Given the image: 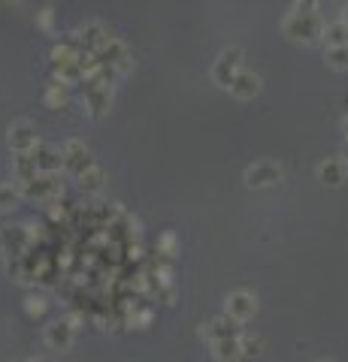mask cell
Here are the masks:
<instances>
[{"instance_id": "1", "label": "cell", "mask_w": 348, "mask_h": 362, "mask_svg": "<svg viewBox=\"0 0 348 362\" xmlns=\"http://www.w3.org/2000/svg\"><path fill=\"white\" fill-rule=\"evenodd\" d=\"M282 28H285V33L294 42L312 45V42L324 40V25H321V18H318V9H312V6H294L285 16Z\"/></svg>"}, {"instance_id": "2", "label": "cell", "mask_w": 348, "mask_h": 362, "mask_svg": "<svg viewBox=\"0 0 348 362\" xmlns=\"http://www.w3.org/2000/svg\"><path fill=\"white\" fill-rule=\"evenodd\" d=\"M242 49H224L221 54H218V61H215V66H212V78H215V85L218 88H230V82L237 78V73L242 70Z\"/></svg>"}, {"instance_id": "3", "label": "cell", "mask_w": 348, "mask_h": 362, "mask_svg": "<svg viewBox=\"0 0 348 362\" xmlns=\"http://www.w3.org/2000/svg\"><path fill=\"white\" fill-rule=\"evenodd\" d=\"M30 242H33L30 226H4V230H0V254L6 259L21 257L30 247Z\"/></svg>"}, {"instance_id": "4", "label": "cell", "mask_w": 348, "mask_h": 362, "mask_svg": "<svg viewBox=\"0 0 348 362\" xmlns=\"http://www.w3.org/2000/svg\"><path fill=\"white\" fill-rule=\"evenodd\" d=\"M61 157H64V169H67V173H70V175H76V178H79V175L85 173V169H91V166H94V157H91V151H88L79 139L64 142Z\"/></svg>"}, {"instance_id": "5", "label": "cell", "mask_w": 348, "mask_h": 362, "mask_svg": "<svg viewBox=\"0 0 348 362\" xmlns=\"http://www.w3.org/2000/svg\"><path fill=\"white\" fill-rule=\"evenodd\" d=\"M6 142H9V148H13L16 154H30L40 145V133H37V127H33L30 121H16L13 127H9Z\"/></svg>"}, {"instance_id": "6", "label": "cell", "mask_w": 348, "mask_h": 362, "mask_svg": "<svg viewBox=\"0 0 348 362\" xmlns=\"http://www.w3.org/2000/svg\"><path fill=\"white\" fill-rule=\"evenodd\" d=\"M282 181V169L269 160H261L245 169V185L254 187V190H264V187H276Z\"/></svg>"}, {"instance_id": "7", "label": "cell", "mask_w": 348, "mask_h": 362, "mask_svg": "<svg viewBox=\"0 0 348 362\" xmlns=\"http://www.w3.org/2000/svg\"><path fill=\"white\" fill-rule=\"evenodd\" d=\"M43 338H46V344L52 350H70L76 341V326H73V320H55L46 326Z\"/></svg>"}, {"instance_id": "8", "label": "cell", "mask_w": 348, "mask_h": 362, "mask_svg": "<svg viewBox=\"0 0 348 362\" xmlns=\"http://www.w3.org/2000/svg\"><path fill=\"white\" fill-rule=\"evenodd\" d=\"M242 329H240V320H233L230 314H221L215 320L203 323V338L212 344V341H221V338H240Z\"/></svg>"}, {"instance_id": "9", "label": "cell", "mask_w": 348, "mask_h": 362, "mask_svg": "<svg viewBox=\"0 0 348 362\" xmlns=\"http://www.w3.org/2000/svg\"><path fill=\"white\" fill-rule=\"evenodd\" d=\"M254 311H257V296H254V293L237 290V293H230V296H228V314L233 317V320L245 323V320H252V317H254Z\"/></svg>"}, {"instance_id": "10", "label": "cell", "mask_w": 348, "mask_h": 362, "mask_svg": "<svg viewBox=\"0 0 348 362\" xmlns=\"http://www.w3.org/2000/svg\"><path fill=\"white\" fill-rule=\"evenodd\" d=\"M230 94L233 97H240V100H252V97H257L261 94V76L257 73H252V70H242L237 73V78L230 82Z\"/></svg>"}, {"instance_id": "11", "label": "cell", "mask_w": 348, "mask_h": 362, "mask_svg": "<svg viewBox=\"0 0 348 362\" xmlns=\"http://www.w3.org/2000/svg\"><path fill=\"white\" fill-rule=\"evenodd\" d=\"M345 175H348V169H345L342 157H327V160L318 163V181L324 187H339Z\"/></svg>"}, {"instance_id": "12", "label": "cell", "mask_w": 348, "mask_h": 362, "mask_svg": "<svg viewBox=\"0 0 348 362\" xmlns=\"http://www.w3.org/2000/svg\"><path fill=\"white\" fill-rule=\"evenodd\" d=\"M33 154V160H37V169H40V175H55L58 169L64 166V157L58 148H49V145H37V148L30 151Z\"/></svg>"}, {"instance_id": "13", "label": "cell", "mask_w": 348, "mask_h": 362, "mask_svg": "<svg viewBox=\"0 0 348 362\" xmlns=\"http://www.w3.org/2000/svg\"><path fill=\"white\" fill-rule=\"evenodd\" d=\"M212 356H215L218 362H240L242 359L240 338H221V341H212Z\"/></svg>"}, {"instance_id": "14", "label": "cell", "mask_w": 348, "mask_h": 362, "mask_svg": "<svg viewBox=\"0 0 348 362\" xmlns=\"http://www.w3.org/2000/svg\"><path fill=\"white\" fill-rule=\"evenodd\" d=\"M106 169L103 166H91V169H85V173L79 175V178H76V181H79V187L85 190V194H100V190H103L106 187Z\"/></svg>"}, {"instance_id": "15", "label": "cell", "mask_w": 348, "mask_h": 362, "mask_svg": "<svg viewBox=\"0 0 348 362\" xmlns=\"http://www.w3.org/2000/svg\"><path fill=\"white\" fill-rule=\"evenodd\" d=\"M13 173H16V181H30L40 175L37 169V160H33V154H16L13 157Z\"/></svg>"}, {"instance_id": "16", "label": "cell", "mask_w": 348, "mask_h": 362, "mask_svg": "<svg viewBox=\"0 0 348 362\" xmlns=\"http://www.w3.org/2000/svg\"><path fill=\"white\" fill-rule=\"evenodd\" d=\"M324 42H327V49H333V45H348V21H330V25L324 28Z\"/></svg>"}, {"instance_id": "17", "label": "cell", "mask_w": 348, "mask_h": 362, "mask_svg": "<svg viewBox=\"0 0 348 362\" xmlns=\"http://www.w3.org/2000/svg\"><path fill=\"white\" fill-rule=\"evenodd\" d=\"M21 199H25V197H21L18 185H0V214H4V211H13Z\"/></svg>"}, {"instance_id": "18", "label": "cell", "mask_w": 348, "mask_h": 362, "mask_svg": "<svg viewBox=\"0 0 348 362\" xmlns=\"http://www.w3.org/2000/svg\"><path fill=\"white\" fill-rule=\"evenodd\" d=\"M327 66H333V70H348V45H333V49H327Z\"/></svg>"}, {"instance_id": "19", "label": "cell", "mask_w": 348, "mask_h": 362, "mask_svg": "<svg viewBox=\"0 0 348 362\" xmlns=\"http://www.w3.org/2000/svg\"><path fill=\"white\" fill-rule=\"evenodd\" d=\"M64 88H67V85H49V88H46V97H43V100H46L49 109H61V106L67 103Z\"/></svg>"}, {"instance_id": "20", "label": "cell", "mask_w": 348, "mask_h": 362, "mask_svg": "<svg viewBox=\"0 0 348 362\" xmlns=\"http://www.w3.org/2000/svg\"><path fill=\"white\" fill-rule=\"evenodd\" d=\"M25 311H28L30 317H43V314H46V299H43V296H28Z\"/></svg>"}, {"instance_id": "21", "label": "cell", "mask_w": 348, "mask_h": 362, "mask_svg": "<svg viewBox=\"0 0 348 362\" xmlns=\"http://www.w3.org/2000/svg\"><path fill=\"white\" fill-rule=\"evenodd\" d=\"M240 344H242V356H257L264 347L261 338H242V335H240Z\"/></svg>"}, {"instance_id": "22", "label": "cell", "mask_w": 348, "mask_h": 362, "mask_svg": "<svg viewBox=\"0 0 348 362\" xmlns=\"http://www.w3.org/2000/svg\"><path fill=\"white\" fill-rule=\"evenodd\" d=\"M130 323L137 326V329H145V326L152 323V311H142V314H137V317H130Z\"/></svg>"}, {"instance_id": "23", "label": "cell", "mask_w": 348, "mask_h": 362, "mask_svg": "<svg viewBox=\"0 0 348 362\" xmlns=\"http://www.w3.org/2000/svg\"><path fill=\"white\" fill-rule=\"evenodd\" d=\"M161 247H164L167 254H173V251H176V235H173V233H167L164 239H161Z\"/></svg>"}, {"instance_id": "24", "label": "cell", "mask_w": 348, "mask_h": 362, "mask_svg": "<svg viewBox=\"0 0 348 362\" xmlns=\"http://www.w3.org/2000/svg\"><path fill=\"white\" fill-rule=\"evenodd\" d=\"M324 0H297V6H312V9H321Z\"/></svg>"}, {"instance_id": "25", "label": "cell", "mask_w": 348, "mask_h": 362, "mask_svg": "<svg viewBox=\"0 0 348 362\" xmlns=\"http://www.w3.org/2000/svg\"><path fill=\"white\" fill-rule=\"evenodd\" d=\"M30 362H46V359H30Z\"/></svg>"}, {"instance_id": "26", "label": "cell", "mask_w": 348, "mask_h": 362, "mask_svg": "<svg viewBox=\"0 0 348 362\" xmlns=\"http://www.w3.org/2000/svg\"><path fill=\"white\" fill-rule=\"evenodd\" d=\"M16 362H28V359H16Z\"/></svg>"}, {"instance_id": "27", "label": "cell", "mask_w": 348, "mask_h": 362, "mask_svg": "<svg viewBox=\"0 0 348 362\" xmlns=\"http://www.w3.org/2000/svg\"><path fill=\"white\" fill-rule=\"evenodd\" d=\"M318 362H330V359H318Z\"/></svg>"}]
</instances>
